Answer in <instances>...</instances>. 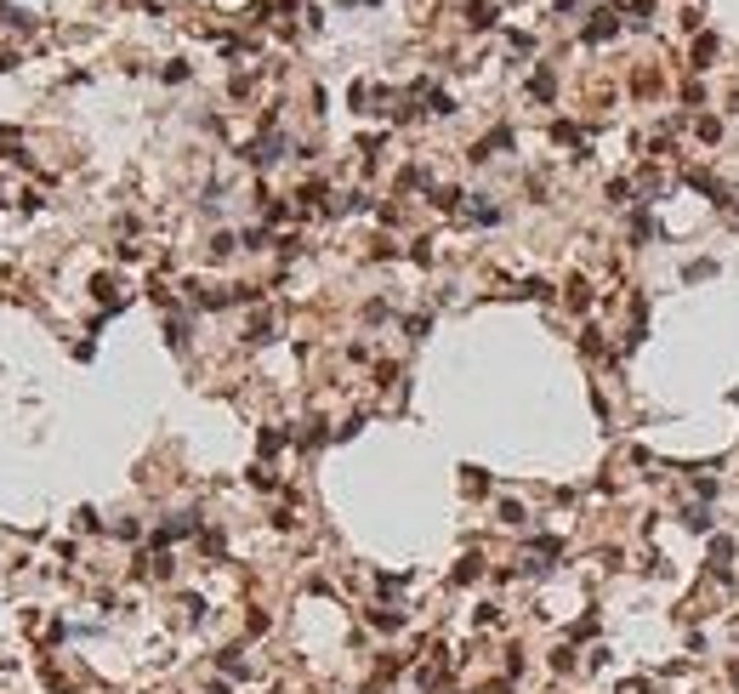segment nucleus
Segmentation results:
<instances>
[{
	"mask_svg": "<svg viewBox=\"0 0 739 694\" xmlns=\"http://www.w3.org/2000/svg\"><path fill=\"white\" fill-rule=\"evenodd\" d=\"M711 57H717V34H700V46H694V63L711 69Z\"/></svg>",
	"mask_w": 739,
	"mask_h": 694,
	"instance_id": "nucleus-1",
	"label": "nucleus"
},
{
	"mask_svg": "<svg viewBox=\"0 0 739 694\" xmlns=\"http://www.w3.org/2000/svg\"><path fill=\"white\" fill-rule=\"evenodd\" d=\"M711 274H717V262H705V256H700V262H688V268H682V279H688V285H700V279H711Z\"/></svg>",
	"mask_w": 739,
	"mask_h": 694,
	"instance_id": "nucleus-2",
	"label": "nucleus"
},
{
	"mask_svg": "<svg viewBox=\"0 0 739 694\" xmlns=\"http://www.w3.org/2000/svg\"><path fill=\"white\" fill-rule=\"evenodd\" d=\"M245 341H273V319H268V313H256V319H250V336H245Z\"/></svg>",
	"mask_w": 739,
	"mask_h": 694,
	"instance_id": "nucleus-3",
	"label": "nucleus"
},
{
	"mask_svg": "<svg viewBox=\"0 0 739 694\" xmlns=\"http://www.w3.org/2000/svg\"><path fill=\"white\" fill-rule=\"evenodd\" d=\"M711 558H717V575H722V569H728V558H733V541L717 535V541H711Z\"/></svg>",
	"mask_w": 739,
	"mask_h": 694,
	"instance_id": "nucleus-4",
	"label": "nucleus"
},
{
	"mask_svg": "<svg viewBox=\"0 0 739 694\" xmlns=\"http://www.w3.org/2000/svg\"><path fill=\"white\" fill-rule=\"evenodd\" d=\"M608 34H615V17H608V12H597V23L586 29V40H608Z\"/></svg>",
	"mask_w": 739,
	"mask_h": 694,
	"instance_id": "nucleus-5",
	"label": "nucleus"
},
{
	"mask_svg": "<svg viewBox=\"0 0 739 694\" xmlns=\"http://www.w3.org/2000/svg\"><path fill=\"white\" fill-rule=\"evenodd\" d=\"M682 524H688V530H711V512H705V507H688Z\"/></svg>",
	"mask_w": 739,
	"mask_h": 694,
	"instance_id": "nucleus-6",
	"label": "nucleus"
},
{
	"mask_svg": "<svg viewBox=\"0 0 739 694\" xmlns=\"http://www.w3.org/2000/svg\"><path fill=\"white\" fill-rule=\"evenodd\" d=\"M552 92H557V80H552V69H540V74H535V97H540V103H546V97H552Z\"/></svg>",
	"mask_w": 739,
	"mask_h": 694,
	"instance_id": "nucleus-7",
	"label": "nucleus"
},
{
	"mask_svg": "<svg viewBox=\"0 0 739 694\" xmlns=\"http://www.w3.org/2000/svg\"><path fill=\"white\" fill-rule=\"evenodd\" d=\"M222 672H228V677H245V672H250V666L239 660V649H228V655H222Z\"/></svg>",
	"mask_w": 739,
	"mask_h": 694,
	"instance_id": "nucleus-8",
	"label": "nucleus"
},
{
	"mask_svg": "<svg viewBox=\"0 0 739 694\" xmlns=\"http://www.w3.org/2000/svg\"><path fill=\"white\" fill-rule=\"evenodd\" d=\"M370 621H375V626H381V632H393V626H399V621H404V615H399V609H375V615H370Z\"/></svg>",
	"mask_w": 739,
	"mask_h": 694,
	"instance_id": "nucleus-9",
	"label": "nucleus"
},
{
	"mask_svg": "<svg viewBox=\"0 0 739 694\" xmlns=\"http://www.w3.org/2000/svg\"><path fill=\"white\" fill-rule=\"evenodd\" d=\"M608 199L626 205V199H631V183H626V177H615V183H608Z\"/></svg>",
	"mask_w": 739,
	"mask_h": 694,
	"instance_id": "nucleus-10",
	"label": "nucleus"
},
{
	"mask_svg": "<svg viewBox=\"0 0 739 694\" xmlns=\"http://www.w3.org/2000/svg\"><path fill=\"white\" fill-rule=\"evenodd\" d=\"M586 302H591V290H586V285L575 279V285H569V308H586Z\"/></svg>",
	"mask_w": 739,
	"mask_h": 694,
	"instance_id": "nucleus-11",
	"label": "nucleus"
}]
</instances>
